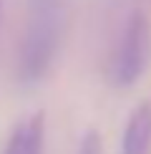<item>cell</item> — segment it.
Listing matches in <instances>:
<instances>
[{
    "mask_svg": "<svg viewBox=\"0 0 151 154\" xmlns=\"http://www.w3.org/2000/svg\"><path fill=\"white\" fill-rule=\"evenodd\" d=\"M76 154H103V139H101V134L96 129H88L83 134V139H81Z\"/></svg>",
    "mask_w": 151,
    "mask_h": 154,
    "instance_id": "5b68a950",
    "label": "cell"
},
{
    "mask_svg": "<svg viewBox=\"0 0 151 154\" xmlns=\"http://www.w3.org/2000/svg\"><path fill=\"white\" fill-rule=\"evenodd\" d=\"M121 154H151V101H141L129 114L121 137Z\"/></svg>",
    "mask_w": 151,
    "mask_h": 154,
    "instance_id": "3957f363",
    "label": "cell"
},
{
    "mask_svg": "<svg viewBox=\"0 0 151 154\" xmlns=\"http://www.w3.org/2000/svg\"><path fill=\"white\" fill-rule=\"evenodd\" d=\"M63 33V0H30V23L18 53V76L25 83L48 73Z\"/></svg>",
    "mask_w": 151,
    "mask_h": 154,
    "instance_id": "6da1fadb",
    "label": "cell"
},
{
    "mask_svg": "<svg viewBox=\"0 0 151 154\" xmlns=\"http://www.w3.org/2000/svg\"><path fill=\"white\" fill-rule=\"evenodd\" d=\"M151 66V20L136 10L123 25L121 41L108 63V79L116 88H129Z\"/></svg>",
    "mask_w": 151,
    "mask_h": 154,
    "instance_id": "7a4b0ae2",
    "label": "cell"
},
{
    "mask_svg": "<svg viewBox=\"0 0 151 154\" xmlns=\"http://www.w3.org/2000/svg\"><path fill=\"white\" fill-rule=\"evenodd\" d=\"M46 146V114L35 111L13 129L3 154H43Z\"/></svg>",
    "mask_w": 151,
    "mask_h": 154,
    "instance_id": "277c9868",
    "label": "cell"
},
{
    "mask_svg": "<svg viewBox=\"0 0 151 154\" xmlns=\"http://www.w3.org/2000/svg\"><path fill=\"white\" fill-rule=\"evenodd\" d=\"M0 13H3V0H0Z\"/></svg>",
    "mask_w": 151,
    "mask_h": 154,
    "instance_id": "8992f818",
    "label": "cell"
}]
</instances>
